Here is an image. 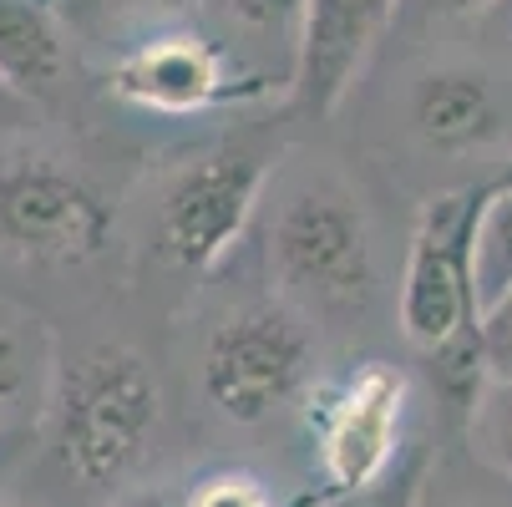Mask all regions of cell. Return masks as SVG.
I'll list each match as a JSON object with an SVG mask.
<instances>
[{
    "instance_id": "obj_1",
    "label": "cell",
    "mask_w": 512,
    "mask_h": 507,
    "mask_svg": "<svg viewBox=\"0 0 512 507\" xmlns=\"http://www.w3.org/2000/svg\"><path fill=\"white\" fill-rule=\"evenodd\" d=\"M163 391L153 366L127 345L87 350L66 376L56 411V452L87 487H117L153 447Z\"/></svg>"
},
{
    "instance_id": "obj_2",
    "label": "cell",
    "mask_w": 512,
    "mask_h": 507,
    "mask_svg": "<svg viewBox=\"0 0 512 507\" xmlns=\"http://www.w3.org/2000/svg\"><path fill=\"white\" fill-rule=\"evenodd\" d=\"M487 193H436L426 198L421 219L411 229L406 274H401V330L416 350L436 355L462 330L482 325L477 284H472V244L477 213Z\"/></svg>"
},
{
    "instance_id": "obj_3",
    "label": "cell",
    "mask_w": 512,
    "mask_h": 507,
    "mask_svg": "<svg viewBox=\"0 0 512 507\" xmlns=\"http://www.w3.org/2000/svg\"><path fill=\"white\" fill-rule=\"evenodd\" d=\"M310 376V335L279 305H249L208 335L203 391L229 421H264Z\"/></svg>"
},
{
    "instance_id": "obj_4",
    "label": "cell",
    "mask_w": 512,
    "mask_h": 507,
    "mask_svg": "<svg viewBox=\"0 0 512 507\" xmlns=\"http://www.w3.org/2000/svg\"><path fill=\"white\" fill-rule=\"evenodd\" d=\"M117 213L82 178L56 163H21L0 173V249L36 264H87L112 244Z\"/></svg>"
},
{
    "instance_id": "obj_5",
    "label": "cell",
    "mask_w": 512,
    "mask_h": 507,
    "mask_svg": "<svg viewBox=\"0 0 512 507\" xmlns=\"http://www.w3.org/2000/svg\"><path fill=\"white\" fill-rule=\"evenodd\" d=\"M411 381L391 360H365L355 376H345L315 411V447L320 472L335 497L365 492L391 477L401 452V421H406Z\"/></svg>"
},
{
    "instance_id": "obj_6",
    "label": "cell",
    "mask_w": 512,
    "mask_h": 507,
    "mask_svg": "<svg viewBox=\"0 0 512 507\" xmlns=\"http://www.w3.org/2000/svg\"><path fill=\"white\" fill-rule=\"evenodd\" d=\"M107 92L142 112L193 117V112H213V107L264 102L279 87L264 71H239L224 51L198 36H158L148 46L127 51L107 71Z\"/></svg>"
},
{
    "instance_id": "obj_7",
    "label": "cell",
    "mask_w": 512,
    "mask_h": 507,
    "mask_svg": "<svg viewBox=\"0 0 512 507\" xmlns=\"http://www.w3.org/2000/svg\"><path fill=\"white\" fill-rule=\"evenodd\" d=\"M264 193V163L249 153H208L163 193V244L188 274H208L244 239Z\"/></svg>"
},
{
    "instance_id": "obj_8",
    "label": "cell",
    "mask_w": 512,
    "mask_h": 507,
    "mask_svg": "<svg viewBox=\"0 0 512 507\" xmlns=\"http://www.w3.org/2000/svg\"><path fill=\"white\" fill-rule=\"evenodd\" d=\"M274 264L284 284L325 305L360 300L371 289V229L355 198L300 193L274 224Z\"/></svg>"
},
{
    "instance_id": "obj_9",
    "label": "cell",
    "mask_w": 512,
    "mask_h": 507,
    "mask_svg": "<svg viewBox=\"0 0 512 507\" xmlns=\"http://www.w3.org/2000/svg\"><path fill=\"white\" fill-rule=\"evenodd\" d=\"M401 0H310V26L295 61V92L315 112H335L376 36L391 26Z\"/></svg>"
},
{
    "instance_id": "obj_10",
    "label": "cell",
    "mask_w": 512,
    "mask_h": 507,
    "mask_svg": "<svg viewBox=\"0 0 512 507\" xmlns=\"http://www.w3.org/2000/svg\"><path fill=\"white\" fill-rule=\"evenodd\" d=\"M411 122L416 132L442 153L477 148L497 132V97L482 71L447 66V71H426L411 92Z\"/></svg>"
},
{
    "instance_id": "obj_11",
    "label": "cell",
    "mask_w": 512,
    "mask_h": 507,
    "mask_svg": "<svg viewBox=\"0 0 512 507\" xmlns=\"http://www.w3.org/2000/svg\"><path fill=\"white\" fill-rule=\"evenodd\" d=\"M61 61L66 46L41 0H0V82L16 97H46Z\"/></svg>"
},
{
    "instance_id": "obj_12",
    "label": "cell",
    "mask_w": 512,
    "mask_h": 507,
    "mask_svg": "<svg viewBox=\"0 0 512 507\" xmlns=\"http://www.w3.org/2000/svg\"><path fill=\"white\" fill-rule=\"evenodd\" d=\"M472 284L482 320L512 300V188H487L477 213V244H472Z\"/></svg>"
},
{
    "instance_id": "obj_13",
    "label": "cell",
    "mask_w": 512,
    "mask_h": 507,
    "mask_svg": "<svg viewBox=\"0 0 512 507\" xmlns=\"http://www.w3.org/2000/svg\"><path fill=\"white\" fill-rule=\"evenodd\" d=\"M467 421H472L477 457L512 482V376H492V386L482 391Z\"/></svg>"
},
{
    "instance_id": "obj_14",
    "label": "cell",
    "mask_w": 512,
    "mask_h": 507,
    "mask_svg": "<svg viewBox=\"0 0 512 507\" xmlns=\"http://www.w3.org/2000/svg\"><path fill=\"white\" fill-rule=\"evenodd\" d=\"M36 350H31V335L21 330V320L0 315V421L16 416L26 406V396L36 391Z\"/></svg>"
},
{
    "instance_id": "obj_15",
    "label": "cell",
    "mask_w": 512,
    "mask_h": 507,
    "mask_svg": "<svg viewBox=\"0 0 512 507\" xmlns=\"http://www.w3.org/2000/svg\"><path fill=\"white\" fill-rule=\"evenodd\" d=\"M239 26L259 31V36H295L305 41L310 26V0H229Z\"/></svg>"
},
{
    "instance_id": "obj_16",
    "label": "cell",
    "mask_w": 512,
    "mask_h": 507,
    "mask_svg": "<svg viewBox=\"0 0 512 507\" xmlns=\"http://www.w3.org/2000/svg\"><path fill=\"white\" fill-rule=\"evenodd\" d=\"M416 497H421V462H411V467L391 472L386 482L365 487V492L340 497L335 507H416Z\"/></svg>"
},
{
    "instance_id": "obj_17",
    "label": "cell",
    "mask_w": 512,
    "mask_h": 507,
    "mask_svg": "<svg viewBox=\"0 0 512 507\" xmlns=\"http://www.w3.org/2000/svg\"><path fill=\"white\" fill-rule=\"evenodd\" d=\"M188 502H193V507H274L254 477H213V482H203Z\"/></svg>"
},
{
    "instance_id": "obj_18",
    "label": "cell",
    "mask_w": 512,
    "mask_h": 507,
    "mask_svg": "<svg viewBox=\"0 0 512 507\" xmlns=\"http://www.w3.org/2000/svg\"><path fill=\"white\" fill-rule=\"evenodd\" d=\"M487 325V345H492V366H512V300L482 320Z\"/></svg>"
},
{
    "instance_id": "obj_19",
    "label": "cell",
    "mask_w": 512,
    "mask_h": 507,
    "mask_svg": "<svg viewBox=\"0 0 512 507\" xmlns=\"http://www.w3.org/2000/svg\"><path fill=\"white\" fill-rule=\"evenodd\" d=\"M411 6H416L426 21H457V16H477V11L497 6V0H411Z\"/></svg>"
},
{
    "instance_id": "obj_20",
    "label": "cell",
    "mask_w": 512,
    "mask_h": 507,
    "mask_svg": "<svg viewBox=\"0 0 512 507\" xmlns=\"http://www.w3.org/2000/svg\"><path fill=\"white\" fill-rule=\"evenodd\" d=\"M117 507H193V502H183V497H173V492H163V487H148V492L122 497Z\"/></svg>"
},
{
    "instance_id": "obj_21",
    "label": "cell",
    "mask_w": 512,
    "mask_h": 507,
    "mask_svg": "<svg viewBox=\"0 0 512 507\" xmlns=\"http://www.w3.org/2000/svg\"><path fill=\"white\" fill-rule=\"evenodd\" d=\"M137 6L163 11V16H183V11H193V6H198V0H137Z\"/></svg>"
},
{
    "instance_id": "obj_22",
    "label": "cell",
    "mask_w": 512,
    "mask_h": 507,
    "mask_svg": "<svg viewBox=\"0 0 512 507\" xmlns=\"http://www.w3.org/2000/svg\"><path fill=\"white\" fill-rule=\"evenodd\" d=\"M6 467H11V442L0 437V477H6Z\"/></svg>"
},
{
    "instance_id": "obj_23",
    "label": "cell",
    "mask_w": 512,
    "mask_h": 507,
    "mask_svg": "<svg viewBox=\"0 0 512 507\" xmlns=\"http://www.w3.org/2000/svg\"><path fill=\"white\" fill-rule=\"evenodd\" d=\"M497 11H502V21H507V31H512V0H497Z\"/></svg>"
},
{
    "instance_id": "obj_24",
    "label": "cell",
    "mask_w": 512,
    "mask_h": 507,
    "mask_svg": "<svg viewBox=\"0 0 512 507\" xmlns=\"http://www.w3.org/2000/svg\"><path fill=\"white\" fill-rule=\"evenodd\" d=\"M6 102H16V92H11L6 82H0V107H6Z\"/></svg>"
},
{
    "instance_id": "obj_25",
    "label": "cell",
    "mask_w": 512,
    "mask_h": 507,
    "mask_svg": "<svg viewBox=\"0 0 512 507\" xmlns=\"http://www.w3.org/2000/svg\"><path fill=\"white\" fill-rule=\"evenodd\" d=\"M502 188H512V163H507V173H502Z\"/></svg>"
},
{
    "instance_id": "obj_26",
    "label": "cell",
    "mask_w": 512,
    "mask_h": 507,
    "mask_svg": "<svg viewBox=\"0 0 512 507\" xmlns=\"http://www.w3.org/2000/svg\"><path fill=\"white\" fill-rule=\"evenodd\" d=\"M6 507H21V502H6Z\"/></svg>"
}]
</instances>
